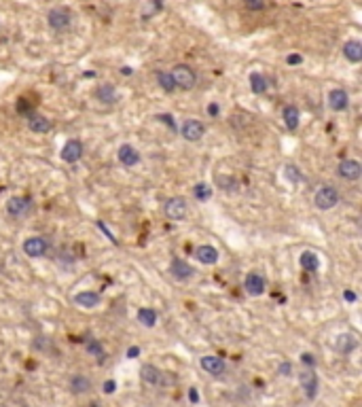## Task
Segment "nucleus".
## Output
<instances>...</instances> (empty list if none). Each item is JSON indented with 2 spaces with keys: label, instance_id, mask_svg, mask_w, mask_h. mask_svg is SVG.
<instances>
[{
  "label": "nucleus",
  "instance_id": "obj_20",
  "mask_svg": "<svg viewBox=\"0 0 362 407\" xmlns=\"http://www.w3.org/2000/svg\"><path fill=\"white\" fill-rule=\"evenodd\" d=\"M95 98H98L100 102L112 104V102L119 100V93H117V89H114V85H110V83H104V85H100V87L95 89Z\"/></svg>",
  "mask_w": 362,
  "mask_h": 407
},
{
  "label": "nucleus",
  "instance_id": "obj_40",
  "mask_svg": "<svg viewBox=\"0 0 362 407\" xmlns=\"http://www.w3.org/2000/svg\"><path fill=\"white\" fill-rule=\"evenodd\" d=\"M138 354H140V348L138 346H132V348L127 350V356L129 358H138Z\"/></svg>",
  "mask_w": 362,
  "mask_h": 407
},
{
  "label": "nucleus",
  "instance_id": "obj_4",
  "mask_svg": "<svg viewBox=\"0 0 362 407\" xmlns=\"http://www.w3.org/2000/svg\"><path fill=\"white\" fill-rule=\"evenodd\" d=\"M189 212V206H186V200L176 195V198H170L165 202V217L172 221H182Z\"/></svg>",
  "mask_w": 362,
  "mask_h": 407
},
{
  "label": "nucleus",
  "instance_id": "obj_39",
  "mask_svg": "<svg viewBox=\"0 0 362 407\" xmlns=\"http://www.w3.org/2000/svg\"><path fill=\"white\" fill-rule=\"evenodd\" d=\"M343 299L350 301V303H354V301H356V293H354V291H345V293H343Z\"/></svg>",
  "mask_w": 362,
  "mask_h": 407
},
{
  "label": "nucleus",
  "instance_id": "obj_32",
  "mask_svg": "<svg viewBox=\"0 0 362 407\" xmlns=\"http://www.w3.org/2000/svg\"><path fill=\"white\" fill-rule=\"evenodd\" d=\"M87 352H89L91 356H95L98 361H104V356H106V352H104V346L100 344L98 340H91L89 344H87Z\"/></svg>",
  "mask_w": 362,
  "mask_h": 407
},
{
  "label": "nucleus",
  "instance_id": "obj_5",
  "mask_svg": "<svg viewBox=\"0 0 362 407\" xmlns=\"http://www.w3.org/2000/svg\"><path fill=\"white\" fill-rule=\"evenodd\" d=\"M30 210H32V202L28 198H11L7 202V214L11 219H23L30 214Z\"/></svg>",
  "mask_w": 362,
  "mask_h": 407
},
{
  "label": "nucleus",
  "instance_id": "obj_16",
  "mask_svg": "<svg viewBox=\"0 0 362 407\" xmlns=\"http://www.w3.org/2000/svg\"><path fill=\"white\" fill-rule=\"evenodd\" d=\"M170 272L176 280H189L193 276V268L182 259H174L172 265H170Z\"/></svg>",
  "mask_w": 362,
  "mask_h": 407
},
{
  "label": "nucleus",
  "instance_id": "obj_9",
  "mask_svg": "<svg viewBox=\"0 0 362 407\" xmlns=\"http://www.w3.org/2000/svg\"><path fill=\"white\" fill-rule=\"evenodd\" d=\"M299 382H301L303 390H305L307 399H313L318 395V375L313 373V369H303L299 373Z\"/></svg>",
  "mask_w": 362,
  "mask_h": 407
},
{
  "label": "nucleus",
  "instance_id": "obj_3",
  "mask_svg": "<svg viewBox=\"0 0 362 407\" xmlns=\"http://www.w3.org/2000/svg\"><path fill=\"white\" fill-rule=\"evenodd\" d=\"M313 204L318 210H332L339 204V193L335 187H320L313 198Z\"/></svg>",
  "mask_w": 362,
  "mask_h": 407
},
{
  "label": "nucleus",
  "instance_id": "obj_11",
  "mask_svg": "<svg viewBox=\"0 0 362 407\" xmlns=\"http://www.w3.org/2000/svg\"><path fill=\"white\" fill-rule=\"evenodd\" d=\"M328 106L332 110H337V113H341V110H345L347 106H350V95H347L345 89H330L328 91Z\"/></svg>",
  "mask_w": 362,
  "mask_h": 407
},
{
  "label": "nucleus",
  "instance_id": "obj_13",
  "mask_svg": "<svg viewBox=\"0 0 362 407\" xmlns=\"http://www.w3.org/2000/svg\"><path fill=\"white\" fill-rule=\"evenodd\" d=\"M201 369H204L206 373H210V375L219 377V375L225 373L227 365H225V361L221 356H204V358H201Z\"/></svg>",
  "mask_w": 362,
  "mask_h": 407
},
{
  "label": "nucleus",
  "instance_id": "obj_15",
  "mask_svg": "<svg viewBox=\"0 0 362 407\" xmlns=\"http://www.w3.org/2000/svg\"><path fill=\"white\" fill-rule=\"evenodd\" d=\"M119 161L125 165V167H132V165H138L140 163V153H138V149L136 147H132V145H123L121 149H119Z\"/></svg>",
  "mask_w": 362,
  "mask_h": 407
},
{
  "label": "nucleus",
  "instance_id": "obj_31",
  "mask_svg": "<svg viewBox=\"0 0 362 407\" xmlns=\"http://www.w3.org/2000/svg\"><path fill=\"white\" fill-rule=\"evenodd\" d=\"M284 178L291 182V185H299V182L303 180V176H301V170L297 165H293V163H288L286 167H284Z\"/></svg>",
  "mask_w": 362,
  "mask_h": 407
},
{
  "label": "nucleus",
  "instance_id": "obj_29",
  "mask_svg": "<svg viewBox=\"0 0 362 407\" xmlns=\"http://www.w3.org/2000/svg\"><path fill=\"white\" fill-rule=\"evenodd\" d=\"M193 195L199 202H208L212 198V187L208 185V182H197V185L193 187Z\"/></svg>",
  "mask_w": 362,
  "mask_h": 407
},
{
  "label": "nucleus",
  "instance_id": "obj_8",
  "mask_svg": "<svg viewBox=\"0 0 362 407\" xmlns=\"http://www.w3.org/2000/svg\"><path fill=\"white\" fill-rule=\"evenodd\" d=\"M244 289L248 295H252V297H258V295L265 293V278L256 272H250L244 280Z\"/></svg>",
  "mask_w": 362,
  "mask_h": 407
},
{
  "label": "nucleus",
  "instance_id": "obj_30",
  "mask_svg": "<svg viewBox=\"0 0 362 407\" xmlns=\"http://www.w3.org/2000/svg\"><path fill=\"white\" fill-rule=\"evenodd\" d=\"M157 83H159V87L167 93H172L174 89H176V83H174L170 73H157Z\"/></svg>",
  "mask_w": 362,
  "mask_h": 407
},
{
  "label": "nucleus",
  "instance_id": "obj_36",
  "mask_svg": "<svg viewBox=\"0 0 362 407\" xmlns=\"http://www.w3.org/2000/svg\"><path fill=\"white\" fill-rule=\"evenodd\" d=\"M157 119H159V121H163V123H167L172 130H176V123L172 121V117H170V115H157Z\"/></svg>",
  "mask_w": 362,
  "mask_h": 407
},
{
  "label": "nucleus",
  "instance_id": "obj_44",
  "mask_svg": "<svg viewBox=\"0 0 362 407\" xmlns=\"http://www.w3.org/2000/svg\"><path fill=\"white\" fill-rule=\"evenodd\" d=\"M89 407H102V405H100V403H91Z\"/></svg>",
  "mask_w": 362,
  "mask_h": 407
},
{
  "label": "nucleus",
  "instance_id": "obj_12",
  "mask_svg": "<svg viewBox=\"0 0 362 407\" xmlns=\"http://www.w3.org/2000/svg\"><path fill=\"white\" fill-rule=\"evenodd\" d=\"M83 157V145L81 140H68L62 149V159L66 163H77Z\"/></svg>",
  "mask_w": 362,
  "mask_h": 407
},
{
  "label": "nucleus",
  "instance_id": "obj_35",
  "mask_svg": "<svg viewBox=\"0 0 362 407\" xmlns=\"http://www.w3.org/2000/svg\"><path fill=\"white\" fill-rule=\"evenodd\" d=\"M286 62L291 64V66H297V64H301V62H303V58H301L299 53H291V55L286 58Z\"/></svg>",
  "mask_w": 362,
  "mask_h": 407
},
{
  "label": "nucleus",
  "instance_id": "obj_17",
  "mask_svg": "<svg viewBox=\"0 0 362 407\" xmlns=\"http://www.w3.org/2000/svg\"><path fill=\"white\" fill-rule=\"evenodd\" d=\"M140 375H142V380L147 382V384H151V386H157V384L163 382V373L159 371L155 365H142Z\"/></svg>",
  "mask_w": 362,
  "mask_h": 407
},
{
  "label": "nucleus",
  "instance_id": "obj_25",
  "mask_svg": "<svg viewBox=\"0 0 362 407\" xmlns=\"http://www.w3.org/2000/svg\"><path fill=\"white\" fill-rule=\"evenodd\" d=\"M299 263H301V268L307 270V272H316L318 268H320V259H318V255L311 252V250L303 252V255L299 257Z\"/></svg>",
  "mask_w": 362,
  "mask_h": 407
},
{
  "label": "nucleus",
  "instance_id": "obj_43",
  "mask_svg": "<svg viewBox=\"0 0 362 407\" xmlns=\"http://www.w3.org/2000/svg\"><path fill=\"white\" fill-rule=\"evenodd\" d=\"M121 75H132V68H129V66H125V68H121Z\"/></svg>",
  "mask_w": 362,
  "mask_h": 407
},
{
  "label": "nucleus",
  "instance_id": "obj_18",
  "mask_svg": "<svg viewBox=\"0 0 362 407\" xmlns=\"http://www.w3.org/2000/svg\"><path fill=\"white\" fill-rule=\"evenodd\" d=\"M28 128L36 134H47V132H51V121L42 115H30L28 117Z\"/></svg>",
  "mask_w": 362,
  "mask_h": 407
},
{
  "label": "nucleus",
  "instance_id": "obj_6",
  "mask_svg": "<svg viewBox=\"0 0 362 407\" xmlns=\"http://www.w3.org/2000/svg\"><path fill=\"white\" fill-rule=\"evenodd\" d=\"M182 138L184 140H189V142H197V140H201L204 138V134H206V125L201 123V121H195V119H189V121H184L182 123Z\"/></svg>",
  "mask_w": 362,
  "mask_h": 407
},
{
  "label": "nucleus",
  "instance_id": "obj_34",
  "mask_svg": "<svg viewBox=\"0 0 362 407\" xmlns=\"http://www.w3.org/2000/svg\"><path fill=\"white\" fill-rule=\"evenodd\" d=\"M301 361L307 365V367H316V358H313V354H309V352H305V354H301Z\"/></svg>",
  "mask_w": 362,
  "mask_h": 407
},
{
  "label": "nucleus",
  "instance_id": "obj_10",
  "mask_svg": "<svg viewBox=\"0 0 362 407\" xmlns=\"http://www.w3.org/2000/svg\"><path fill=\"white\" fill-rule=\"evenodd\" d=\"M339 174L345 180H358L362 176V165L356 159H343L339 163Z\"/></svg>",
  "mask_w": 362,
  "mask_h": 407
},
{
  "label": "nucleus",
  "instance_id": "obj_22",
  "mask_svg": "<svg viewBox=\"0 0 362 407\" xmlns=\"http://www.w3.org/2000/svg\"><path fill=\"white\" fill-rule=\"evenodd\" d=\"M356 346H358V340H356V335H352V333H343V335H339V338H337V350H339L341 354L354 352Z\"/></svg>",
  "mask_w": 362,
  "mask_h": 407
},
{
  "label": "nucleus",
  "instance_id": "obj_41",
  "mask_svg": "<svg viewBox=\"0 0 362 407\" xmlns=\"http://www.w3.org/2000/svg\"><path fill=\"white\" fill-rule=\"evenodd\" d=\"M208 115H210V117H216V115H219V104L212 102V104L208 106Z\"/></svg>",
  "mask_w": 362,
  "mask_h": 407
},
{
  "label": "nucleus",
  "instance_id": "obj_38",
  "mask_svg": "<svg viewBox=\"0 0 362 407\" xmlns=\"http://www.w3.org/2000/svg\"><path fill=\"white\" fill-rule=\"evenodd\" d=\"M189 401H191V403H197V401H199V392H197V388H189Z\"/></svg>",
  "mask_w": 362,
  "mask_h": 407
},
{
  "label": "nucleus",
  "instance_id": "obj_1",
  "mask_svg": "<svg viewBox=\"0 0 362 407\" xmlns=\"http://www.w3.org/2000/svg\"><path fill=\"white\" fill-rule=\"evenodd\" d=\"M170 75H172L174 83H176V87H180V89H193L195 83H197V77L193 73V68H189L186 64H176Z\"/></svg>",
  "mask_w": 362,
  "mask_h": 407
},
{
  "label": "nucleus",
  "instance_id": "obj_21",
  "mask_svg": "<svg viewBox=\"0 0 362 407\" xmlns=\"http://www.w3.org/2000/svg\"><path fill=\"white\" fill-rule=\"evenodd\" d=\"M282 119H284V123H286V128L291 130V132H295V130L299 128V108H297L295 104L284 106V110H282Z\"/></svg>",
  "mask_w": 362,
  "mask_h": 407
},
{
  "label": "nucleus",
  "instance_id": "obj_23",
  "mask_svg": "<svg viewBox=\"0 0 362 407\" xmlns=\"http://www.w3.org/2000/svg\"><path fill=\"white\" fill-rule=\"evenodd\" d=\"M75 303H77V305H83V307H95V305H100V295L93 293V291L77 293V295H75Z\"/></svg>",
  "mask_w": 362,
  "mask_h": 407
},
{
  "label": "nucleus",
  "instance_id": "obj_7",
  "mask_svg": "<svg viewBox=\"0 0 362 407\" xmlns=\"http://www.w3.org/2000/svg\"><path fill=\"white\" fill-rule=\"evenodd\" d=\"M47 248H49L47 240H45V237H40V235L28 237V240L23 242V252L28 257H42L47 252Z\"/></svg>",
  "mask_w": 362,
  "mask_h": 407
},
{
  "label": "nucleus",
  "instance_id": "obj_42",
  "mask_svg": "<svg viewBox=\"0 0 362 407\" xmlns=\"http://www.w3.org/2000/svg\"><path fill=\"white\" fill-rule=\"evenodd\" d=\"M288 371H291V365H288V363H284L282 367H280V373H282V375H288Z\"/></svg>",
  "mask_w": 362,
  "mask_h": 407
},
{
  "label": "nucleus",
  "instance_id": "obj_2",
  "mask_svg": "<svg viewBox=\"0 0 362 407\" xmlns=\"http://www.w3.org/2000/svg\"><path fill=\"white\" fill-rule=\"evenodd\" d=\"M47 21H49V26H51V30L64 32V30H68L70 23H72V13H70L68 9H64V7L51 9L49 15H47Z\"/></svg>",
  "mask_w": 362,
  "mask_h": 407
},
{
  "label": "nucleus",
  "instance_id": "obj_37",
  "mask_svg": "<svg viewBox=\"0 0 362 407\" xmlns=\"http://www.w3.org/2000/svg\"><path fill=\"white\" fill-rule=\"evenodd\" d=\"M114 388H117V384H114L112 380L104 382V392H106V395H112V392H114Z\"/></svg>",
  "mask_w": 362,
  "mask_h": 407
},
{
  "label": "nucleus",
  "instance_id": "obj_24",
  "mask_svg": "<svg viewBox=\"0 0 362 407\" xmlns=\"http://www.w3.org/2000/svg\"><path fill=\"white\" fill-rule=\"evenodd\" d=\"M161 9H163V0H147V5L142 7V13H140V17L147 21V19H153L155 15H159L161 13Z\"/></svg>",
  "mask_w": 362,
  "mask_h": 407
},
{
  "label": "nucleus",
  "instance_id": "obj_28",
  "mask_svg": "<svg viewBox=\"0 0 362 407\" xmlns=\"http://www.w3.org/2000/svg\"><path fill=\"white\" fill-rule=\"evenodd\" d=\"M138 320L142 322L144 327H153L157 322V312L153 310V307H140V310H138Z\"/></svg>",
  "mask_w": 362,
  "mask_h": 407
},
{
  "label": "nucleus",
  "instance_id": "obj_33",
  "mask_svg": "<svg viewBox=\"0 0 362 407\" xmlns=\"http://www.w3.org/2000/svg\"><path fill=\"white\" fill-rule=\"evenodd\" d=\"M244 5H246V9H250V11H260L265 7V0H244Z\"/></svg>",
  "mask_w": 362,
  "mask_h": 407
},
{
  "label": "nucleus",
  "instance_id": "obj_27",
  "mask_svg": "<svg viewBox=\"0 0 362 407\" xmlns=\"http://www.w3.org/2000/svg\"><path fill=\"white\" fill-rule=\"evenodd\" d=\"M250 87H252V91L256 93V95H260V93H265L267 91V79L260 75V73H252L250 75Z\"/></svg>",
  "mask_w": 362,
  "mask_h": 407
},
{
  "label": "nucleus",
  "instance_id": "obj_14",
  "mask_svg": "<svg viewBox=\"0 0 362 407\" xmlns=\"http://www.w3.org/2000/svg\"><path fill=\"white\" fill-rule=\"evenodd\" d=\"M195 259L204 265H214L216 261H219V250L210 244H201V246L195 248Z\"/></svg>",
  "mask_w": 362,
  "mask_h": 407
},
{
  "label": "nucleus",
  "instance_id": "obj_26",
  "mask_svg": "<svg viewBox=\"0 0 362 407\" xmlns=\"http://www.w3.org/2000/svg\"><path fill=\"white\" fill-rule=\"evenodd\" d=\"M70 390L75 392V395H83V392L91 390V382L87 380L85 375H75V377L70 380Z\"/></svg>",
  "mask_w": 362,
  "mask_h": 407
},
{
  "label": "nucleus",
  "instance_id": "obj_19",
  "mask_svg": "<svg viewBox=\"0 0 362 407\" xmlns=\"http://www.w3.org/2000/svg\"><path fill=\"white\" fill-rule=\"evenodd\" d=\"M343 55H345L347 62L358 64L362 60V45L358 43V40H347V43L343 45Z\"/></svg>",
  "mask_w": 362,
  "mask_h": 407
}]
</instances>
